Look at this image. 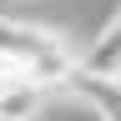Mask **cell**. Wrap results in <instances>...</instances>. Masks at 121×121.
<instances>
[{
  "label": "cell",
  "mask_w": 121,
  "mask_h": 121,
  "mask_svg": "<svg viewBox=\"0 0 121 121\" xmlns=\"http://www.w3.org/2000/svg\"><path fill=\"white\" fill-rule=\"evenodd\" d=\"M0 51L40 60L56 86H66V76L76 71V56H71V45L60 35H51V30H40V25H25V20H15V15H0Z\"/></svg>",
  "instance_id": "1"
},
{
  "label": "cell",
  "mask_w": 121,
  "mask_h": 121,
  "mask_svg": "<svg viewBox=\"0 0 121 121\" xmlns=\"http://www.w3.org/2000/svg\"><path fill=\"white\" fill-rule=\"evenodd\" d=\"M81 71H96V76H116L121 71V10L96 30V40L81 51Z\"/></svg>",
  "instance_id": "2"
},
{
  "label": "cell",
  "mask_w": 121,
  "mask_h": 121,
  "mask_svg": "<svg viewBox=\"0 0 121 121\" xmlns=\"http://www.w3.org/2000/svg\"><path fill=\"white\" fill-rule=\"evenodd\" d=\"M45 96H51V86H10V91H0V116L5 121H35Z\"/></svg>",
  "instance_id": "3"
},
{
  "label": "cell",
  "mask_w": 121,
  "mask_h": 121,
  "mask_svg": "<svg viewBox=\"0 0 121 121\" xmlns=\"http://www.w3.org/2000/svg\"><path fill=\"white\" fill-rule=\"evenodd\" d=\"M111 86H116V116H111V121H121V71L111 76Z\"/></svg>",
  "instance_id": "4"
},
{
  "label": "cell",
  "mask_w": 121,
  "mask_h": 121,
  "mask_svg": "<svg viewBox=\"0 0 121 121\" xmlns=\"http://www.w3.org/2000/svg\"><path fill=\"white\" fill-rule=\"evenodd\" d=\"M0 5H20V0H0Z\"/></svg>",
  "instance_id": "5"
},
{
  "label": "cell",
  "mask_w": 121,
  "mask_h": 121,
  "mask_svg": "<svg viewBox=\"0 0 121 121\" xmlns=\"http://www.w3.org/2000/svg\"><path fill=\"white\" fill-rule=\"evenodd\" d=\"M0 121H5V116H0Z\"/></svg>",
  "instance_id": "6"
}]
</instances>
